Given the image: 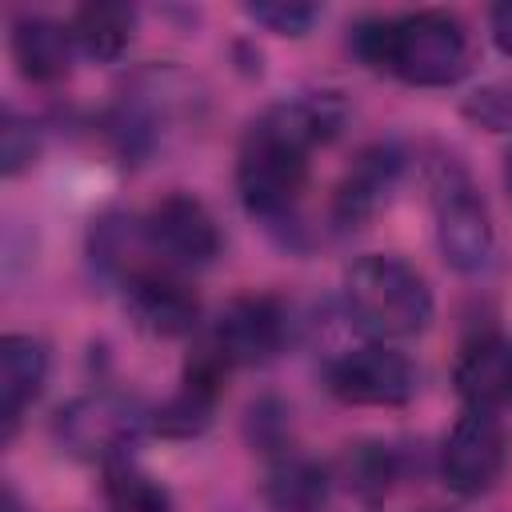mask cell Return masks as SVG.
Returning <instances> with one entry per match:
<instances>
[{
    "mask_svg": "<svg viewBox=\"0 0 512 512\" xmlns=\"http://www.w3.org/2000/svg\"><path fill=\"white\" fill-rule=\"evenodd\" d=\"M216 400H220L216 388H204L196 380H180V388L152 412V428L168 440H192L212 424Z\"/></svg>",
    "mask_w": 512,
    "mask_h": 512,
    "instance_id": "obj_16",
    "label": "cell"
},
{
    "mask_svg": "<svg viewBox=\"0 0 512 512\" xmlns=\"http://www.w3.org/2000/svg\"><path fill=\"white\" fill-rule=\"evenodd\" d=\"M464 116L488 132H512V88L508 84H488L476 88L464 100Z\"/></svg>",
    "mask_w": 512,
    "mask_h": 512,
    "instance_id": "obj_21",
    "label": "cell"
},
{
    "mask_svg": "<svg viewBox=\"0 0 512 512\" xmlns=\"http://www.w3.org/2000/svg\"><path fill=\"white\" fill-rule=\"evenodd\" d=\"M4 512H20V504H16V496H12V488H4Z\"/></svg>",
    "mask_w": 512,
    "mask_h": 512,
    "instance_id": "obj_24",
    "label": "cell"
},
{
    "mask_svg": "<svg viewBox=\"0 0 512 512\" xmlns=\"http://www.w3.org/2000/svg\"><path fill=\"white\" fill-rule=\"evenodd\" d=\"M140 424H144V420H140L136 404L100 392V396H84V400H72L68 408H60L56 432H60V440H64L76 456L116 464V460H124V452L136 444Z\"/></svg>",
    "mask_w": 512,
    "mask_h": 512,
    "instance_id": "obj_7",
    "label": "cell"
},
{
    "mask_svg": "<svg viewBox=\"0 0 512 512\" xmlns=\"http://www.w3.org/2000/svg\"><path fill=\"white\" fill-rule=\"evenodd\" d=\"M400 176V152L388 148V144H376L368 152L356 156V164L348 168V176L340 180L336 188V220L340 224H360L368 220L384 200H388V188L396 184Z\"/></svg>",
    "mask_w": 512,
    "mask_h": 512,
    "instance_id": "obj_13",
    "label": "cell"
},
{
    "mask_svg": "<svg viewBox=\"0 0 512 512\" xmlns=\"http://www.w3.org/2000/svg\"><path fill=\"white\" fill-rule=\"evenodd\" d=\"M208 340L232 368L264 364L284 344V308L272 296H236L212 320Z\"/></svg>",
    "mask_w": 512,
    "mask_h": 512,
    "instance_id": "obj_9",
    "label": "cell"
},
{
    "mask_svg": "<svg viewBox=\"0 0 512 512\" xmlns=\"http://www.w3.org/2000/svg\"><path fill=\"white\" fill-rule=\"evenodd\" d=\"M48 376V352L36 336L12 332L0 340V416H4V440L16 432L24 408L40 396Z\"/></svg>",
    "mask_w": 512,
    "mask_h": 512,
    "instance_id": "obj_12",
    "label": "cell"
},
{
    "mask_svg": "<svg viewBox=\"0 0 512 512\" xmlns=\"http://www.w3.org/2000/svg\"><path fill=\"white\" fill-rule=\"evenodd\" d=\"M364 64L416 88H448L468 72L464 24L448 12H408L396 20H364L352 36Z\"/></svg>",
    "mask_w": 512,
    "mask_h": 512,
    "instance_id": "obj_2",
    "label": "cell"
},
{
    "mask_svg": "<svg viewBox=\"0 0 512 512\" xmlns=\"http://www.w3.org/2000/svg\"><path fill=\"white\" fill-rule=\"evenodd\" d=\"M504 184H508V192H512V152L504 156Z\"/></svg>",
    "mask_w": 512,
    "mask_h": 512,
    "instance_id": "obj_25",
    "label": "cell"
},
{
    "mask_svg": "<svg viewBox=\"0 0 512 512\" xmlns=\"http://www.w3.org/2000/svg\"><path fill=\"white\" fill-rule=\"evenodd\" d=\"M32 152H36L32 128H28V124H20L16 116H8V120H4V144H0L4 176H16L24 164H32Z\"/></svg>",
    "mask_w": 512,
    "mask_h": 512,
    "instance_id": "obj_22",
    "label": "cell"
},
{
    "mask_svg": "<svg viewBox=\"0 0 512 512\" xmlns=\"http://www.w3.org/2000/svg\"><path fill=\"white\" fill-rule=\"evenodd\" d=\"M12 60L28 80L52 84L68 72L72 32L48 16H20L12 24Z\"/></svg>",
    "mask_w": 512,
    "mask_h": 512,
    "instance_id": "obj_14",
    "label": "cell"
},
{
    "mask_svg": "<svg viewBox=\"0 0 512 512\" xmlns=\"http://www.w3.org/2000/svg\"><path fill=\"white\" fill-rule=\"evenodd\" d=\"M452 384L460 400L476 412L508 408L512 404V344L500 336L472 340L452 368Z\"/></svg>",
    "mask_w": 512,
    "mask_h": 512,
    "instance_id": "obj_11",
    "label": "cell"
},
{
    "mask_svg": "<svg viewBox=\"0 0 512 512\" xmlns=\"http://www.w3.org/2000/svg\"><path fill=\"white\" fill-rule=\"evenodd\" d=\"M140 232H144V244L156 256H164L168 264L196 268L220 252V228H216L212 212L188 192H172L160 204H152Z\"/></svg>",
    "mask_w": 512,
    "mask_h": 512,
    "instance_id": "obj_8",
    "label": "cell"
},
{
    "mask_svg": "<svg viewBox=\"0 0 512 512\" xmlns=\"http://www.w3.org/2000/svg\"><path fill=\"white\" fill-rule=\"evenodd\" d=\"M104 496H108V512H172L168 488L160 480H152L148 472L132 468L128 460L108 464Z\"/></svg>",
    "mask_w": 512,
    "mask_h": 512,
    "instance_id": "obj_19",
    "label": "cell"
},
{
    "mask_svg": "<svg viewBox=\"0 0 512 512\" xmlns=\"http://www.w3.org/2000/svg\"><path fill=\"white\" fill-rule=\"evenodd\" d=\"M124 304H128L132 324L160 340H176L192 332L200 320L196 292L168 268H136L124 284Z\"/></svg>",
    "mask_w": 512,
    "mask_h": 512,
    "instance_id": "obj_10",
    "label": "cell"
},
{
    "mask_svg": "<svg viewBox=\"0 0 512 512\" xmlns=\"http://www.w3.org/2000/svg\"><path fill=\"white\" fill-rule=\"evenodd\" d=\"M432 208H436V244H440V256L448 260V268H456L464 276L488 268L492 248H496L492 216H488L480 192L472 188V180L456 164H444L436 172Z\"/></svg>",
    "mask_w": 512,
    "mask_h": 512,
    "instance_id": "obj_4",
    "label": "cell"
},
{
    "mask_svg": "<svg viewBox=\"0 0 512 512\" xmlns=\"http://www.w3.org/2000/svg\"><path fill=\"white\" fill-rule=\"evenodd\" d=\"M340 480L352 496H360L364 504H376L388 496L396 480V456L384 444H356L340 456Z\"/></svg>",
    "mask_w": 512,
    "mask_h": 512,
    "instance_id": "obj_18",
    "label": "cell"
},
{
    "mask_svg": "<svg viewBox=\"0 0 512 512\" xmlns=\"http://www.w3.org/2000/svg\"><path fill=\"white\" fill-rule=\"evenodd\" d=\"M340 128V108L332 96H304L264 112L236 160V188L248 212L284 216L308 184V156Z\"/></svg>",
    "mask_w": 512,
    "mask_h": 512,
    "instance_id": "obj_1",
    "label": "cell"
},
{
    "mask_svg": "<svg viewBox=\"0 0 512 512\" xmlns=\"http://www.w3.org/2000/svg\"><path fill=\"white\" fill-rule=\"evenodd\" d=\"M508 468V432L496 412L468 408L440 448V476L456 496H484Z\"/></svg>",
    "mask_w": 512,
    "mask_h": 512,
    "instance_id": "obj_6",
    "label": "cell"
},
{
    "mask_svg": "<svg viewBox=\"0 0 512 512\" xmlns=\"http://www.w3.org/2000/svg\"><path fill=\"white\" fill-rule=\"evenodd\" d=\"M244 12L276 36H304L320 16L316 4H296V0H260V4H248Z\"/></svg>",
    "mask_w": 512,
    "mask_h": 512,
    "instance_id": "obj_20",
    "label": "cell"
},
{
    "mask_svg": "<svg viewBox=\"0 0 512 512\" xmlns=\"http://www.w3.org/2000/svg\"><path fill=\"white\" fill-rule=\"evenodd\" d=\"M132 8L128 4H84L76 8L68 32L72 44L92 60H116L132 40Z\"/></svg>",
    "mask_w": 512,
    "mask_h": 512,
    "instance_id": "obj_15",
    "label": "cell"
},
{
    "mask_svg": "<svg viewBox=\"0 0 512 512\" xmlns=\"http://www.w3.org/2000/svg\"><path fill=\"white\" fill-rule=\"evenodd\" d=\"M328 392L356 408H396L416 396V368L404 352L376 340L328 364Z\"/></svg>",
    "mask_w": 512,
    "mask_h": 512,
    "instance_id": "obj_5",
    "label": "cell"
},
{
    "mask_svg": "<svg viewBox=\"0 0 512 512\" xmlns=\"http://www.w3.org/2000/svg\"><path fill=\"white\" fill-rule=\"evenodd\" d=\"M324 468L304 460V456H284L268 468L264 476V492L276 508L284 512H312L324 500Z\"/></svg>",
    "mask_w": 512,
    "mask_h": 512,
    "instance_id": "obj_17",
    "label": "cell"
},
{
    "mask_svg": "<svg viewBox=\"0 0 512 512\" xmlns=\"http://www.w3.org/2000/svg\"><path fill=\"white\" fill-rule=\"evenodd\" d=\"M492 40L504 56H512V0L492 8Z\"/></svg>",
    "mask_w": 512,
    "mask_h": 512,
    "instance_id": "obj_23",
    "label": "cell"
},
{
    "mask_svg": "<svg viewBox=\"0 0 512 512\" xmlns=\"http://www.w3.org/2000/svg\"><path fill=\"white\" fill-rule=\"evenodd\" d=\"M344 308L364 332L380 340H400L428 328L432 292L408 260L372 252L344 272Z\"/></svg>",
    "mask_w": 512,
    "mask_h": 512,
    "instance_id": "obj_3",
    "label": "cell"
}]
</instances>
